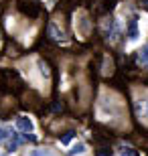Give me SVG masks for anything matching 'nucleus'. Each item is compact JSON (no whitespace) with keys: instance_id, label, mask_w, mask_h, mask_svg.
I'll return each instance as SVG.
<instances>
[{"instance_id":"f257e3e1","label":"nucleus","mask_w":148,"mask_h":156,"mask_svg":"<svg viewBox=\"0 0 148 156\" xmlns=\"http://www.w3.org/2000/svg\"><path fill=\"white\" fill-rule=\"evenodd\" d=\"M18 8H20V12H23V14H27V16H31V18H37L41 14V6H39V2H34V0L20 2V4H18Z\"/></svg>"},{"instance_id":"f03ea898","label":"nucleus","mask_w":148,"mask_h":156,"mask_svg":"<svg viewBox=\"0 0 148 156\" xmlns=\"http://www.w3.org/2000/svg\"><path fill=\"white\" fill-rule=\"evenodd\" d=\"M47 37H49L51 41H61L63 39V33H61V30H57V27H55L53 23H49V24H47Z\"/></svg>"},{"instance_id":"7ed1b4c3","label":"nucleus","mask_w":148,"mask_h":156,"mask_svg":"<svg viewBox=\"0 0 148 156\" xmlns=\"http://www.w3.org/2000/svg\"><path fill=\"white\" fill-rule=\"evenodd\" d=\"M16 128L23 132H29V130H33V124L29 118H16Z\"/></svg>"},{"instance_id":"20e7f679","label":"nucleus","mask_w":148,"mask_h":156,"mask_svg":"<svg viewBox=\"0 0 148 156\" xmlns=\"http://www.w3.org/2000/svg\"><path fill=\"white\" fill-rule=\"evenodd\" d=\"M128 37H130L132 41L138 37V23H136V18H132L130 23H128Z\"/></svg>"},{"instance_id":"39448f33","label":"nucleus","mask_w":148,"mask_h":156,"mask_svg":"<svg viewBox=\"0 0 148 156\" xmlns=\"http://www.w3.org/2000/svg\"><path fill=\"white\" fill-rule=\"evenodd\" d=\"M112 154H114V150H112L110 146H102V148L96 150V156H112Z\"/></svg>"},{"instance_id":"423d86ee","label":"nucleus","mask_w":148,"mask_h":156,"mask_svg":"<svg viewBox=\"0 0 148 156\" xmlns=\"http://www.w3.org/2000/svg\"><path fill=\"white\" fill-rule=\"evenodd\" d=\"M73 136H75V132H73V130H69V132H65L59 140H61V144H69V142L73 140Z\"/></svg>"},{"instance_id":"0eeeda50","label":"nucleus","mask_w":148,"mask_h":156,"mask_svg":"<svg viewBox=\"0 0 148 156\" xmlns=\"http://www.w3.org/2000/svg\"><path fill=\"white\" fill-rule=\"evenodd\" d=\"M83 150H85V146H83V144H81V142H79V144H75V146H73V150H69V152H67V156H75V154H81V152H83Z\"/></svg>"},{"instance_id":"6e6552de","label":"nucleus","mask_w":148,"mask_h":156,"mask_svg":"<svg viewBox=\"0 0 148 156\" xmlns=\"http://www.w3.org/2000/svg\"><path fill=\"white\" fill-rule=\"evenodd\" d=\"M8 136H14V134H12V130H8V128H0V142H4Z\"/></svg>"},{"instance_id":"1a4fd4ad","label":"nucleus","mask_w":148,"mask_h":156,"mask_svg":"<svg viewBox=\"0 0 148 156\" xmlns=\"http://www.w3.org/2000/svg\"><path fill=\"white\" fill-rule=\"evenodd\" d=\"M63 110H65V104H63L61 99H57V101L53 104V112H63Z\"/></svg>"},{"instance_id":"9d476101","label":"nucleus","mask_w":148,"mask_h":156,"mask_svg":"<svg viewBox=\"0 0 148 156\" xmlns=\"http://www.w3.org/2000/svg\"><path fill=\"white\" fill-rule=\"evenodd\" d=\"M31 156H55V154H53L51 150H34Z\"/></svg>"},{"instance_id":"9b49d317","label":"nucleus","mask_w":148,"mask_h":156,"mask_svg":"<svg viewBox=\"0 0 148 156\" xmlns=\"http://www.w3.org/2000/svg\"><path fill=\"white\" fill-rule=\"evenodd\" d=\"M138 57L142 59V61H148V45H144V49L138 53Z\"/></svg>"},{"instance_id":"f8f14e48","label":"nucleus","mask_w":148,"mask_h":156,"mask_svg":"<svg viewBox=\"0 0 148 156\" xmlns=\"http://www.w3.org/2000/svg\"><path fill=\"white\" fill-rule=\"evenodd\" d=\"M122 156H138V152L134 150V148H124V150H122Z\"/></svg>"},{"instance_id":"ddd939ff","label":"nucleus","mask_w":148,"mask_h":156,"mask_svg":"<svg viewBox=\"0 0 148 156\" xmlns=\"http://www.w3.org/2000/svg\"><path fill=\"white\" fill-rule=\"evenodd\" d=\"M140 4H142L144 10H148V0H140Z\"/></svg>"}]
</instances>
